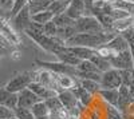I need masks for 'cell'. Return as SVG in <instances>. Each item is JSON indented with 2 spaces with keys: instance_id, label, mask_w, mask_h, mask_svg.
Masks as SVG:
<instances>
[{
  "instance_id": "obj_1",
  "label": "cell",
  "mask_w": 134,
  "mask_h": 119,
  "mask_svg": "<svg viewBox=\"0 0 134 119\" xmlns=\"http://www.w3.org/2000/svg\"><path fill=\"white\" fill-rule=\"evenodd\" d=\"M117 34L114 31H103L98 32V34H83V32H78L72 35L70 39L64 41V46L72 47V46H81V47H88L97 50L98 47L109 43Z\"/></svg>"
},
{
  "instance_id": "obj_2",
  "label": "cell",
  "mask_w": 134,
  "mask_h": 119,
  "mask_svg": "<svg viewBox=\"0 0 134 119\" xmlns=\"http://www.w3.org/2000/svg\"><path fill=\"white\" fill-rule=\"evenodd\" d=\"M75 29L78 32H83V34H98V32H103L105 28L102 24L98 21V19L93 15H85L81 19L75 20Z\"/></svg>"
},
{
  "instance_id": "obj_3",
  "label": "cell",
  "mask_w": 134,
  "mask_h": 119,
  "mask_svg": "<svg viewBox=\"0 0 134 119\" xmlns=\"http://www.w3.org/2000/svg\"><path fill=\"white\" fill-rule=\"evenodd\" d=\"M36 64L40 67V68H44V70H48L57 75H70V76H74V78H78V72L76 67L74 66H69L66 63H62V62H42V60H38Z\"/></svg>"
},
{
  "instance_id": "obj_4",
  "label": "cell",
  "mask_w": 134,
  "mask_h": 119,
  "mask_svg": "<svg viewBox=\"0 0 134 119\" xmlns=\"http://www.w3.org/2000/svg\"><path fill=\"white\" fill-rule=\"evenodd\" d=\"M32 82H34L32 72H20V74H16L12 79H9L8 83L4 86V87L8 91H11V92L18 94L21 90L27 88Z\"/></svg>"
},
{
  "instance_id": "obj_5",
  "label": "cell",
  "mask_w": 134,
  "mask_h": 119,
  "mask_svg": "<svg viewBox=\"0 0 134 119\" xmlns=\"http://www.w3.org/2000/svg\"><path fill=\"white\" fill-rule=\"evenodd\" d=\"M122 84L124 82H122V74L119 70L110 68L102 74V80H100L102 88H119Z\"/></svg>"
},
{
  "instance_id": "obj_6",
  "label": "cell",
  "mask_w": 134,
  "mask_h": 119,
  "mask_svg": "<svg viewBox=\"0 0 134 119\" xmlns=\"http://www.w3.org/2000/svg\"><path fill=\"white\" fill-rule=\"evenodd\" d=\"M11 23H12V27L15 28V31H18V32H26L28 29L30 24L32 23L28 4L21 9L18 15H15L12 19H11Z\"/></svg>"
},
{
  "instance_id": "obj_7",
  "label": "cell",
  "mask_w": 134,
  "mask_h": 119,
  "mask_svg": "<svg viewBox=\"0 0 134 119\" xmlns=\"http://www.w3.org/2000/svg\"><path fill=\"white\" fill-rule=\"evenodd\" d=\"M110 64H111V68H115L119 71H124V70H133V58H131V52L130 48L124 51V52H119L117 56L109 59Z\"/></svg>"
},
{
  "instance_id": "obj_8",
  "label": "cell",
  "mask_w": 134,
  "mask_h": 119,
  "mask_svg": "<svg viewBox=\"0 0 134 119\" xmlns=\"http://www.w3.org/2000/svg\"><path fill=\"white\" fill-rule=\"evenodd\" d=\"M87 11L88 9H87V7H86L83 0H71L64 14L75 21L78 19H81L82 16H85L87 14Z\"/></svg>"
},
{
  "instance_id": "obj_9",
  "label": "cell",
  "mask_w": 134,
  "mask_h": 119,
  "mask_svg": "<svg viewBox=\"0 0 134 119\" xmlns=\"http://www.w3.org/2000/svg\"><path fill=\"white\" fill-rule=\"evenodd\" d=\"M42 99L38 95H35L30 88H24L20 92H18V107H23V109H31V107L40 102Z\"/></svg>"
},
{
  "instance_id": "obj_10",
  "label": "cell",
  "mask_w": 134,
  "mask_h": 119,
  "mask_svg": "<svg viewBox=\"0 0 134 119\" xmlns=\"http://www.w3.org/2000/svg\"><path fill=\"white\" fill-rule=\"evenodd\" d=\"M27 88H30L35 95H38L42 100H47L50 98H55V96H58V94H59L57 90L46 87V86L40 84L39 82H32Z\"/></svg>"
},
{
  "instance_id": "obj_11",
  "label": "cell",
  "mask_w": 134,
  "mask_h": 119,
  "mask_svg": "<svg viewBox=\"0 0 134 119\" xmlns=\"http://www.w3.org/2000/svg\"><path fill=\"white\" fill-rule=\"evenodd\" d=\"M58 98H59L62 106L67 111H71V110H74V109H76V107L81 106V103L78 102V99H76V96L74 95L72 90H63V91H60L58 94Z\"/></svg>"
},
{
  "instance_id": "obj_12",
  "label": "cell",
  "mask_w": 134,
  "mask_h": 119,
  "mask_svg": "<svg viewBox=\"0 0 134 119\" xmlns=\"http://www.w3.org/2000/svg\"><path fill=\"white\" fill-rule=\"evenodd\" d=\"M0 106H5L9 109L18 107V94L8 91L5 87H0Z\"/></svg>"
},
{
  "instance_id": "obj_13",
  "label": "cell",
  "mask_w": 134,
  "mask_h": 119,
  "mask_svg": "<svg viewBox=\"0 0 134 119\" xmlns=\"http://www.w3.org/2000/svg\"><path fill=\"white\" fill-rule=\"evenodd\" d=\"M57 84L59 91L63 90H74L78 84H79V79L70 76V75H57Z\"/></svg>"
},
{
  "instance_id": "obj_14",
  "label": "cell",
  "mask_w": 134,
  "mask_h": 119,
  "mask_svg": "<svg viewBox=\"0 0 134 119\" xmlns=\"http://www.w3.org/2000/svg\"><path fill=\"white\" fill-rule=\"evenodd\" d=\"M55 56L58 58L59 62L66 63V64H69V66H74V67H76L78 64L81 63V59H78V58L74 55V53H71L69 50H67L66 46H63L57 53H55Z\"/></svg>"
},
{
  "instance_id": "obj_15",
  "label": "cell",
  "mask_w": 134,
  "mask_h": 119,
  "mask_svg": "<svg viewBox=\"0 0 134 119\" xmlns=\"http://www.w3.org/2000/svg\"><path fill=\"white\" fill-rule=\"evenodd\" d=\"M67 50H69L71 53H74V55L81 60H90L94 55H97V51L94 48H88V47L72 46V47H67Z\"/></svg>"
},
{
  "instance_id": "obj_16",
  "label": "cell",
  "mask_w": 134,
  "mask_h": 119,
  "mask_svg": "<svg viewBox=\"0 0 134 119\" xmlns=\"http://www.w3.org/2000/svg\"><path fill=\"white\" fill-rule=\"evenodd\" d=\"M72 92H74V95L76 96L78 102H79V103H81V106H83V107H87L88 104H90V103L93 102L94 95H91L88 91H86L81 84H78L76 87L72 90Z\"/></svg>"
},
{
  "instance_id": "obj_17",
  "label": "cell",
  "mask_w": 134,
  "mask_h": 119,
  "mask_svg": "<svg viewBox=\"0 0 134 119\" xmlns=\"http://www.w3.org/2000/svg\"><path fill=\"white\" fill-rule=\"evenodd\" d=\"M98 95L102 96V99L106 100L109 106H118V88H100Z\"/></svg>"
},
{
  "instance_id": "obj_18",
  "label": "cell",
  "mask_w": 134,
  "mask_h": 119,
  "mask_svg": "<svg viewBox=\"0 0 134 119\" xmlns=\"http://www.w3.org/2000/svg\"><path fill=\"white\" fill-rule=\"evenodd\" d=\"M107 46L113 50L115 53H119V52H124V51L129 50V44L126 43V40L122 38V35H119V34H117L113 39H111L107 43Z\"/></svg>"
},
{
  "instance_id": "obj_19",
  "label": "cell",
  "mask_w": 134,
  "mask_h": 119,
  "mask_svg": "<svg viewBox=\"0 0 134 119\" xmlns=\"http://www.w3.org/2000/svg\"><path fill=\"white\" fill-rule=\"evenodd\" d=\"M54 14L51 12L50 9H44V11H40V12H36L31 15V20L34 21V23H38V24H46L48 23V21H51L54 19Z\"/></svg>"
},
{
  "instance_id": "obj_20",
  "label": "cell",
  "mask_w": 134,
  "mask_h": 119,
  "mask_svg": "<svg viewBox=\"0 0 134 119\" xmlns=\"http://www.w3.org/2000/svg\"><path fill=\"white\" fill-rule=\"evenodd\" d=\"M71 0H52L48 9L51 11V12L57 16V15H60V14H64L67 7H69Z\"/></svg>"
},
{
  "instance_id": "obj_21",
  "label": "cell",
  "mask_w": 134,
  "mask_h": 119,
  "mask_svg": "<svg viewBox=\"0 0 134 119\" xmlns=\"http://www.w3.org/2000/svg\"><path fill=\"white\" fill-rule=\"evenodd\" d=\"M133 24H134V21L131 19V15L129 17H125V19H118V20L113 21V31L117 32V34H121V32H124L125 29L130 28Z\"/></svg>"
},
{
  "instance_id": "obj_22",
  "label": "cell",
  "mask_w": 134,
  "mask_h": 119,
  "mask_svg": "<svg viewBox=\"0 0 134 119\" xmlns=\"http://www.w3.org/2000/svg\"><path fill=\"white\" fill-rule=\"evenodd\" d=\"M79 84L86 91L90 92L91 95H98V92L100 91V88H102L100 83H98L95 80H91V79H79Z\"/></svg>"
},
{
  "instance_id": "obj_23",
  "label": "cell",
  "mask_w": 134,
  "mask_h": 119,
  "mask_svg": "<svg viewBox=\"0 0 134 119\" xmlns=\"http://www.w3.org/2000/svg\"><path fill=\"white\" fill-rule=\"evenodd\" d=\"M90 62L94 64V66L100 71V72H106V71H109L110 68H111V64H110V62L107 60V59H105V58H102V56H99L98 53L97 55H94L91 59H90Z\"/></svg>"
},
{
  "instance_id": "obj_24",
  "label": "cell",
  "mask_w": 134,
  "mask_h": 119,
  "mask_svg": "<svg viewBox=\"0 0 134 119\" xmlns=\"http://www.w3.org/2000/svg\"><path fill=\"white\" fill-rule=\"evenodd\" d=\"M31 111L34 114V116L35 118H40V116H47L50 114V110L46 104V102L44 100H40L38 103H35L32 107H31Z\"/></svg>"
},
{
  "instance_id": "obj_25",
  "label": "cell",
  "mask_w": 134,
  "mask_h": 119,
  "mask_svg": "<svg viewBox=\"0 0 134 119\" xmlns=\"http://www.w3.org/2000/svg\"><path fill=\"white\" fill-rule=\"evenodd\" d=\"M52 21L57 24L58 28H64V27H70V26H74L75 24V21L72 19H70L66 14H60V15L54 16Z\"/></svg>"
},
{
  "instance_id": "obj_26",
  "label": "cell",
  "mask_w": 134,
  "mask_h": 119,
  "mask_svg": "<svg viewBox=\"0 0 134 119\" xmlns=\"http://www.w3.org/2000/svg\"><path fill=\"white\" fill-rule=\"evenodd\" d=\"M15 111V116L18 119H35L31 109H23V107H16L14 109Z\"/></svg>"
},
{
  "instance_id": "obj_27",
  "label": "cell",
  "mask_w": 134,
  "mask_h": 119,
  "mask_svg": "<svg viewBox=\"0 0 134 119\" xmlns=\"http://www.w3.org/2000/svg\"><path fill=\"white\" fill-rule=\"evenodd\" d=\"M43 34L47 35V36H51V38L58 36V27H57V24H55L52 20L48 21V23H46V24H43Z\"/></svg>"
},
{
  "instance_id": "obj_28",
  "label": "cell",
  "mask_w": 134,
  "mask_h": 119,
  "mask_svg": "<svg viewBox=\"0 0 134 119\" xmlns=\"http://www.w3.org/2000/svg\"><path fill=\"white\" fill-rule=\"evenodd\" d=\"M27 4H28V0H14L12 9H11V12H9V19H12L15 15H18Z\"/></svg>"
},
{
  "instance_id": "obj_29",
  "label": "cell",
  "mask_w": 134,
  "mask_h": 119,
  "mask_svg": "<svg viewBox=\"0 0 134 119\" xmlns=\"http://www.w3.org/2000/svg\"><path fill=\"white\" fill-rule=\"evenodd\" d=\"M44 102H46L50 112H51V111H58V110H60V109H64V107L62 106V103H60V100H59L58 96H55V98H50V99L44 100Z\"/></svg>"
},
{
  "instance_id": "obj_30",
  "label": "cell",
  "mask_w": 134,
  "mask_h": 119,
  "mask_svg": "<svg viewBox=\"0 0 134 119\" xmlns=\"http://www.w3.org/2000/svg\"><path fill=\"white\" fill-rule=\"evenodd\" d=\"M119 35H122V38L126 40V43H127L129 46H133L134 44V28H133V26L130 28L125 29L124 32H121Z\"/></svg>"
},
{
  "instance_id": "obj_31",
  "label": "cell",
  "mask_w": 134,
  "mask_h": 119,
  "mask_svg": "<svg viewBox=\"0 0 134 119\" xmlns=\"http://www.w3.org/2000/svg\"><path fill=\"white\" fill-rule=\"evenodd\" d=\"M48 116L50 119H69V111L66 109H60L58 111H51Z\"/></svg>"
},
{
  "instance_id": "obj_32",
  "label": "cell",
  "mask_w": 134,
  "mask_h": 119,
  "mask_svg": "<svg viewBox=\"0 0 134 119\" xmlns=\"http://www.w3.org/2000/svg\"><path fill=\"white\" fill-rule=\"evenodd\" d=\"M107 116H109V119H124V114H122L117 107H113V106H109Z\"/></svg>"
},
{
  "instance_id": "obj_33",
  "label": "cell",
  "mask_w": 134,
  "mask_h": 119,
  "mask_svg": "<svg viewBox=\"0 0 134 119\" xmlns=\"http://www.w3.org/2000/svg\"><path fill=\"white\" fill-rule=\"evenodd\" d=\"M15 116V111L9 107H5V106H0V119H9Z\"/></svg>"
},
{
  "instance_id": "obj_34",
  "label": "cell",
  "mask_w": 134,
  "mask_h": 119,
  "mask_svg": "<svg viewBox=\"0 0 134 119\" xmlns=\"http://www.w3.org/2000/svg\"><path fill=\"white\" fill-rule=\"evenodd\" d=\"M12 5H14V0H0V9L5 11L8 14L12 9Z\"/></svg>"
},
{
  "instance_id": "obj_35",
  "label": "cell",
  "mask_w": 134,
  "mask_h": 119,
  "mask_svg": "<svg viewBox=\"0 0 134 119\" xmlns=\"http://www.w3.org/2000/svg\"><path fill=\"white\" fill-rule=\"evenodd\" d=\"M121 2H124V3H126V4H129V5H133V7H134V0H121Z\"/></svg>"
},
{
  "instance_id": "obj_36",
  "label": "cell",
  "mask_w": 134,
  "mask_h": 119,
  "mask_svg": "<svg viewBox=\"0 0 134 119\" xmlns=\"http://www.w3.org/2000/svg\"><path fill=\"white\" fill-rule=\"evenodd\" d=\"M130 48V52H131V58H133V67H134V47H129ZM134 70V68H133Z\"/></svg>"
},
{
  "instance_id": "obj_37",
  "label": "cell",
  "mask_w": 134,
  "mask_h": 119,
  "mask_svg": "<svg viewBox=\"0 0 134 119\" xmlns=\"http://www.w3.org/2000/svg\"><path fill=\"white\" fill-rule=\"evenodd\" d=\"M35 119H50V116L47 115V116H40V118H35Z\"/></svg>"
},
{
  "instance_id": "obj_38",
  "label": "cell",
  "mask_w": 134,
  "mask_h": 119,
  "mask_svg": "<svg viewBox=\"0 0 134 119\" xmlns=\"http://www.w3.org/2000/svg\"><path fill=\"white\" fill-rule=\"evenodd\" d=\"M131 19H133V21H134V11L131 12Z\"/></svg>"
},
{
  "instance_id": "obj_39",
  "label": "cell",
  "mask_w": 134,
  "mask_h": 119,
  "mask_svg": "<svg viewBox=\"0 0 134 119\" xmlns=\"http://www.w3.org/2000/svg\"><path fill=\"white\" fill-rule=\"evenodd\" d=\"M9 119H18V118L16 116H12V118H9Z\"/></svg>"
},
{
  "instance_id": "obj_40",
  "label": "cell",
  "mask_w": 134,
  "mask_h": 119,
  "mask_svg": "<svg viewBox=\"0 0 134 119\" xmlns=\"http://www.w3.org/2000/svg\"><path fill=\"white\" fill-rule=\"evenodd\" d=\"M133 28H134V24H133Z\"/></svg>"
}]
</instances>
